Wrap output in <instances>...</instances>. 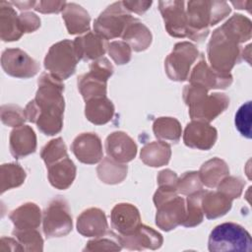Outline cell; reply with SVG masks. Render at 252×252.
I'll return each instance as SVG.
<instances>
[{"label": "cell", "instance_id": "6da1fadb", "mask_svg": "<svg viewBox=\"0 0 252 252\" xmlns=\"http://www.w3.org/2000/svg\"><path fill=\"white\" fill-rule=\"evenodd\" d=\"M35 96L26 108L27 120L34 123L43 134H58L63 127L65 100L63 81L50 73H42L37 81Z\"/></svg>", "mask_w": 252, "mask_h": 252}, {"label": "cell", "instance_id": "7a4b0ae2", "mask_svg": "<svg viewBox=\"0 0 252 252\" xmlns=\"http://www.w3.org/2000/svg\"><path fill=\"white\" fill-rule=\"evenodd\" d=\"M186 8L187 36L201 42L209 34V28L227 17L231 8L225 1H188Z\"/></svg>", "mask_w": 252, "mask_h": 252}, {"label": "cell", "instance_id": "3957f363", "mask_svg": "<svg viewBox=\"0 0 252 252\" xmlns=\"http://www.w3.org/2000/svg\"><path fill=\"white\" fill-rule=\"evenodd\" d=\"M204 87L189 83L183 89V100L189 107L192 120L211 122L221 114L229 105V98L221 93L208 94Z\"/></svg>", "mask_w": 252, "mask_h": 252}, {"label": "cell", "instance_id": "277c9868", "mask_svg": "<svg viewBox=\"0 0 252 252\" xmlns=\"http://www.w3.org/2000/svg\"><path fill=\"white\" fill-rule=\"evenodd\" d=\"M239 42L221 27L213 32L208 43L207 54L211 67L220 72L230 73L235 64L241 61Z\"/></svg>", "mask_w": 252, "mask_h": 252}, {"label": "cell", "instance_id": "5b68a950", "mask_svg": "<svg viewBox=\"0 0 252 252\" xmlns=\"http://www.w3.org/2000/svg\"><path fill=\"white\" fill-rule=\"evenodd\" d=\"M208 248L211 252H250L252 250V239L250 233L240 224L223 222L211 231Z\"/></svg>", "mask_w": 252, "mask_h": 252}, {"label": "cell", "instance_id": "8992f818", "mask_svg": "<svg viewBox=\"0 0 252 252\" xmlns=\"http://www.w3.org/2000/svg\"><path fill=\"white\" fill-rule=\"evenodd\" d=\"M79 61L74 42L64 39L54 43L49 48L44 57L43 64L48 73L63 81L75 73Z\"/></svg>", "mask_w": 252, "mask_h": 252}, {"label": "cell", "instance_id": "52a82bcc", "mask_svg": "<svg viewBox=\"0 0 252 252\" xmlns=\"http://www.w3.org/2000/svg\"><path fill=\"white\" fill-rule=\"evenodd\" d=\"M133 17L125 8L122 1L109 5L94 20V31L105 40L122 35L127 24Z\"/></svg>", "mask_w": 252, "mask_h": 252}, {"label": "cell", "instance_id": "ba28073f", "mask_svg": "<svg viewBox=\"0 0 252 252\" xmlns=\"http://www.w3.org/2000/svg\"><path fill=\"white\" fill-rule=\"evenodd\" d=\"M73 226L67 202L60 197L49 202L42 213V229L46 237L66 236Z\"/></svg>", "mask_w": 252, "mask_h": 252}, {"label": "cell", "instance_id": "9c48e42d", "mask_svg": "<svg viewBox=\"0 0 252 252\" xmlns=\"http://www.w3.org/2000/svg\"><path fill=\"white\" fill-rule=\"evenodd\" d=\"M198 56L199 50L193 43L189 41L176 43L164 61L166 75L170 80L176 82L188 80L191 67Z\"/></svg>", "mask_w": 252, "mask_h": 252}, {"label": "cell", "instance_id": "30bf717a", "mask_svg": "<svg viewBox=\"0 0 252 252\" xmlns=\"http://www.w3.org/2000/svg\"><path fill=\"white\" fill-rule=\"evenodd\" d=\"M1 66L6 74L21 79L35 76L40 66L36 60L20 48H8L2 52Z\"/></svg>", "mask_w": 252, "mask_h": 252}, {"label": "cell", "instance_id": "8fae6325", "mask_svg": "<svg viewBox=\"0 0 252 252\" xmlns=\"http://www.w3.org/2000/svg\"><path fill=\"white\" fill-rule=\"evenodd\" d=\"M188 80L191 84L200 85L208 91L214 89L224 90L231 85L232 76L230 73L220 72L209 66L201 54V58L191 71Z\"/></svg>", "mask_w": 252, "mask_h": 252}, {"label": "cell", "instance_id": "7c38bea8", "mask_svg": "<svg viewBox=\"0 0 252 252\" xmlns=\"http://www.w3.org/2000/svg\"><path fill=\"white\" fill-rule=\"evenodd\" d=\"M158 9L166 32L174 37L187 36V17L184 1H159Z\"/></svg>", "mask_w": 252, "mask_h": 252}, {"label": "cell", "instance_id": "4fadbf2b", "mask_svg": "<svg viewBox=\"0 0 252 252\" xmlns=\"http://www.w3.org/2000/svg\"><path fill=\"white\" fill-rule=\"evenodd\" d=\"M186 218V202L175 196L157 207L156 224L164 231H169L182 224Z\"/></svg>", "mask_w": 252, "mask_h": 252}, {"label": "cell", "instance_id": "5bb4252c", "mask_svg": "<svg viewBox=\"0 0 252 252\" xmlns=\"http://www.w3.org/2000/svg\"><path fill=\"white\" fill-rule=\"evenodd\" d=\"M218 131L207 122L192 120L184 129L183 142L192 149L208 151L216 144Z\"/></svg>", "mask_w": 252, "mask_h": 252}, {"label": "cell", "instance_id": "9a60e30c", "mask_svg": "<svg viewBox=\"0 0 252 252\" xmlns=\"http://www.w3.org/2000/svg\"><path fill=\"white\" fill-rule=\"evenodd\" d=\"M71 150L77 159L86 164H94L103 158L100 138L95 133H82L71 145Z\"/></svg>", "mask_w": 252, "mask_h": 252}, {"label": "cell", "instance_id": "2e32d148", "mask_svg": "<svg viewBox=\"0 0 252 252\" xmlns=\"http://www.w3.org/2000/svg\"><path fill=\"white\" fill-rule=\"evenodd\" d=\"M117 236L122 247L129 250H156L160 248L163 242L162 235L146 224H141L130 234Z\"/></svg>", "mask_w": 252, "mask_h": 252}, {"label": "cell", "instance_id": "e0dca14e", "mask_svg": "<svg viewBox=\"0 0 252 252\" xmlns=\"http://www.w3.org/2000/svg\"><path fill=\"white\" fill-rule=\"evenodd\" d=\"M105 152L107 157L120 163H127L137 155L135 141L125 132L115 131L109 134L105 140Z\"/></svg>", "mask_w": 252, "mask_h": 252}, {"label": "cell", "instance_id": "ac0fdd59", "mask_svg": "<svg viewBox=\"0 0 252 252\" xmlns=\"http://www.w3.org/2000/svg\"><path fill=\"white\" fill-rule=\"evenodd\" d=\"M111 226L120 235L134 232L142 223L139 210L132 204L119 203L110 213Z\"/></svg>", "mask_w": 252, "mask_h": 252}, {"label": "cell", "instance_id": "d6986e66", "mask_svg": "<svg viewBox=\"0 0 252 252\" xmlns=\"http://www.w3.org/2000/svg\"><path fill=\"white\" fill-rule=\"evenodd\" d=\"M108 223L104 212L98 208L85 210L77 219V230L86 237H98L107 232Z\"/></svg>", "mask_w": 252, "mask_h": 252}, {"label": "cell", "instance_id": "ffe728a7", "mask_svg": "<svg viewBox=\"0 0 252 252\" xmlns=\"http://www.w3.org/2000/svg\"><path fill=\"white\" fill-rule=\"evenodd\" d=\"M11 155L16 158H23L36 150V135L33 129L28 125L15 127L9 138Z\"/></svg>", "mask_w": 252, "mask_h": 252}, {"label": "cell", "instance_id": "44dd1931", "mask_svg": "<svg viewBox=\"0 0 252 252\" xmlns=\"http://www.w3.org/2000/svg\"><path fill=\"white\" fill-rule=\"evenodd\" d=\"M73 42L79 60H96L103 57L107 49L106 40L93 32L76 37Z\"/></svg>", "mask_w": 252, "mask_h": 252}, {"label": "cell", "instance_id": "7402d4cb", "mask_svg": "<svg viewBox=\"0 0 252 252\" xmlns=\"http://www.w3.org/2000/svg\"><path fill=\"white\" fill-rule=\"evenodd\" d=\"M47 167V176L50 184L59 190L68 189L76 177V165L74 162L66 157L54 163H51Z\"/></svg>", "mask_w": 252, "mask_h": 252}, {"label": "cell", "instance_id": "603a6c76", "mask_svg": "<svg viewBox=\"0 0 252 252\" xmlns=\"http://www.w3.org/2000/svg\"><path fill=\"white\" fill-rule=\"evenodd\" d=\"M121 37L123 41L127 42L137 52L146 50L151 45L153 39L151 31L136 18H132L129 21Z\"/></svg>", "mask_w": 252, "mask_h": 252}, {"label": "cell", "instance_id": "cb8c5ba5", "mask_svg": "<svg viewBox=\"0 0 252 252\" xmlns=\"http://www.w3.org/2000/svg\"><path fill=\"white\" fill-rule=\"evenodd\" d=\"M15 229H35L42 220V214L39 207L32 202L25 203L15 209L9 216Z\"/></svg>", "mask_w": 252, "mask_h": 252}, {"label": "cell", "instance_id": "d4e9b609", "mask_svg": "<svg viewBox=\"0 0 252 252\" xmlns=\"http://www.w3.org/2000/svg\"><path fill=\"white\" fill-rule=\"evenodd\" d=\"M67 31L70 34H81L90 32L91 17L87 10L76 3H67L62 12Z\"/></svg>", "mask_w": 252, "mask_h": 252}, {"label": "cell", "instance_id": "484cf974", "mask_svg": "<svg viewBox=\"0 0 252 252\" xmlns=\"http://www.w3.org/2000/svg\"><path fill=\"white\" fill-rule=\"evenodd\" d=\"M24 33L19 27L18 15L11 2H0V37L3 41H14Z\"/></svg>", "mask_w": 252, "mask_h": 252}, {"label": "cell", "instance_id": "4316f807", "mask_svg": "<svg viewBox=\"0 0 252 252\" xmlns=\"http://www.w3.org/2000/svg\"><path fill=\"white\" fill-rule=\"evenodd\" d=\"M114 105L107 96L95 97L86 101L85 115L94 125H103L109 122L114 115Z\"/></svg>", "mask_w": 252, "mask_h": 252}, {"label": "cell", "instance_id": "83f0119b", "mask_svg": "<svg viewBox=\"0 0 252 252\" xmlns=\"http://www.w3.org/2000/svg\"><path fill=\"white\" fill-rule=\"evenodd\" d=\"M202 210L207 219H218L224 216L232 206V200L220 191H204Z\"/></svg>", "mask_w": 252, "mask_h": 252}, {"label": "cell", "instance_id": "f1b7e54d", "mask_svg": "<svg viewBox=\"0 0 252 252\" xmlns=\"http://www.w3.org/2000/svg\"><path fill=\"white\" fill-rule=\"evenodd\" d=\"M171 157V148L168 143L155 141L146 144L140 153L141 160L152 167L166 165Z\"/></svg>", "mask_w": 252, "mask_h": 252}, {"label": "cell", "instance_id": "f546056e", "mask_svg": "<svg viewBox=\"0 0 252 252\" xmlns=\"http://www.w3.org/2000/svg\"><path fill=\"white\" fill-rule=\"evenodd\" d=\"M198 172L203 185L209 188H215L228 175L229 168L223 159L213 158L204 162Z\"/></svg>", "mask_w": 252, "mask_h": 252}, {"label": "cell", "instance_id": "4dcf8cb0", "mask_svg": "<svg viewBox=\"0 0 252 252\" xmlns=\"http://www.w3.org/2000/svg\"><path fill=\"white\" fill-rule=\"evenodd\" d=\"M107 80L89 71L78 78V89L85 101L92 98L106 96Z\"/></svg>", "mask_w": 252, "mask_h": 252}, {"label": "cell", "instance_id": "1f68e13d", "mask_svg": "<svg viewBox=\"0 0 252 252\" xmlns=\"http://www.w3.org/2000/svg\"><path fill=\"white\" fill-rule=\"evenodd\" d=\"M128 166L125 163L115 161L109 157L103 158L96 167L98 178L106 184H118L127 176Z\"/></svg>", "mask_w": 252, "mask_h": 252}, {"label": "cell", "instance_id": "d6a6232c", "mask_svg": "<svg viewBox=\"0 0 252 252\" xmlns=\"http://www.w3.org/2000/svg\"><path fill=\"white\" fill-rule=\"evenodd\" d=\"M153 131L158 141L177 143L182 134L179 121L174 117H158L153 123Z\"/></svg>", "mask_w": 252, "mask_h": 252}, {"label": "cell", "instance_id": "836d02e7", "mask_svg": "<svg viewBox=\"0 0 252 252\" xmlns=\"http://www.w3.org/2000/svg\"><path fill=\"white\" fill-rule=\"evenodd\" d=\"M228 34L234 37L239 43L248 41L252 35L251 21L241 15L234 14L224 24L220 26Z\"/></svg>", "mask_w": 252, "mask_h": 252}, {"label": "cell", "instance_id": "e575fe53", "mask_svg": "<svg viewBox=\"0 0 252 252\" xmlns=\"http://www.w3.org/2000/svg\"><path fill=\"white\" fill-rule=\"evenodd\" d=\"M27 177L26 170L18 163H4L0 168V191H5L21 186Z\"/></svg>", "mask_w": 252, "mask_h": 252}, {"label": "cell", "instance_id": "d590c367", "mask_svg": "<svg viewBox=\"0 0 252 252\" xmlns=\"http://www.w3.org/2000/svg\"><path fill=\"white\" fill-rule=\"evenodd\" d=\"M204 190H200L196 193L188 195L186 199V218L182 223L185 227H194L199 225L204 219V213L202 210V197Z\"/></svg>", "mask_w": 252, "mask_h": 252}, {"label": "cell", "instance_id": "8d00e7d4", "mask_svg": "<svg viewBox=\"0 0 252 252\" xmlns=\"http://www.w3.org/2000/svg\"><path fill=\"white\" fill-rule=\"evenodd\" d=\"M13 235L22 245L24 251L40 252L43 250V239L37 229H15Z\"/></svg>", "mask_w": 252, "mask_h": 252}, {"label": "cell", "instance_id": "74e56055", "mask_svg": "<svg viewBox=\"0 0 252 252\" xmlns=\"http://www.w3.org/2000/svg\"><path fill=\"white\" fill-rule=\"evenodd\" d=\"M40 157L45 162L46 166L68 157L67 148L63 139L61 137H58L56 139L50 140L41 149Z\"/></svg>", "mask_w": 252, "mask_h": 252}, {"label": "cell", "instance_id": "f35d334b", "mask_svg": "<svg viewBox=\"0 0 252 252\" xmlns=\"http://www.w3.org/2000/svg\"><path fill=\"white\" fill-rule=\"evenodd\" d=\"M122 248L117 234L110 231L90 240L84 251H120Z\"/></svg>", "mask_w": 252, "mask_h": 252}, {"label": "cell", "instance_id": "ab89813d", "mask_svg": "<svg viewBox=\"0 0 252 252\" xmlns=\"http://www.w3.org/2000/svg\"><path fill=\"white\" fill-rule=\"evenodd\" d=\"M1 121L11 127H18L24 125L27 120L25 109L16 104H5L0 108Z\"/></svg>", "mask_w": 252, "mask_h": 252}, {"label": "cell", "instance_id": "60d3db41", "mask_svg": "<svg viewBox=\"0 0 252 252\" xmlns=\"http://www.w3.org/2000/svg\"><path fill=\"white\" fill-rule=\"evenodd\" d=\"M202 188L203 183L197 171H187L178 177L177 192L182 195H191L202 190Z\"/></svg>", "mask_w": 252, "mask_h": 252}, {"label": "cell", "instance_id": "b9f144b4", "mask_svg": "<svg viewBox=\"0 0 252 252\" xmlns=\"http://www.w3.org/2000/svg\"><path fill=\"white\" fill-rule=\"evenodd\" d=\"M106 51L117 65L127 64L132 55V48L123 40H114L107 43Z\"/></svg>", "mask_w": 252, "mask_h": 252}, {"label": "cell", "instance_id": "7bdbcfd3", "mask_svg": "<svg viewBox=\"0 0 252 252\" xmlns=\"http://www.w3.org/2000/svg\"><path fill=\"white\" fill-rule=\"evenodd\" d=\"M235 127L238 132L245 138H251V101H247L242 104L234 118Z\"/></svg>", "mask_w": 252, "mask_h": 252}, {"label": "cell", "instance_id": "ee69618b", "mask_svg": "<svg viewBox=\"0 0 252 252\" xmlns=\"http://www.w3.org/2000/svg\"><path fill=\"white\" fill-rule=\"evenodd\" d=\"M245 182L240 178L236 176H225L217 186L218 191L228 197L230 200H234L238 197H240L243 188H244Z\"/></svg>", "mask_w": 252, "mask_h": 252}, {"label": "cell", "instance_id": "f6af8a7d", "mask_svg": "<svg viewBox=\"0 0 252 252\" xmlns=\"http://www.w3.org/2000/svg\"><path fill=\"white\" fill-rule=\"evenodd\" d=\"M19 27L23 33L32 32L40 27V19L32 12H24L18 16Z\"/></svg>", "mask_w": 252, "mask_h": 252}, {"label": "cell", "instance_id": "bcb514c9", "mask_svg": "<svg viewBox=\"0 0 252 252\" xmlns=\"http://www.w3.org/2000/svg\"><path fill=\"white\" fill-rule=\"evenodd\" d=\"M90 71L105 80H108L113 74V66L107 58L101 57L91 63Z\"/></svg>", "mask_w": 252, "mask_h": 252}, {"label": "cell", "instance_id": "7dc6e473", "mask_svg": "<svg viewBox=\"0 0 252 252\" xmlns=\"http://www.w3.org/2000/svg\"><path fill=\"white\" fill-rule=\"evenodd\" d=\"M67 2L65 1H37L34 6V10L42 14L59 13L63 12Z\"/></svg>", "mask_w": 252, "mask_h": 252}, {"label": "cell", "instance_id": "c3c4849f", "mask_svg": "<svg viewBox=\"0 0 252 252\" xmlns=\"http://www.w3.org/2000/svg\"><path fill=\"white\" fill-rule=\"evenodd\" d=\"M157 179H158V186L164 185V186H172V187L177 188L178 176L171 169H163V170L159 171Z\"/></svg>", "mask_w": 252, "mask_h": 252}, {"label": "cell", "instance_id": "681fc988", "mask_svg": "<svg viewBox=\"0 0 252 252\" xmlns=\"http://www.w3.org/2000/svg\"><path fill=\"white\" fill-rule=\"evenodd\" d=\"M125 8L131 13H136L138 15L144 14L152 5V1H122Z\"/></svg>", "mask_w": 252, "mask_h": 252}, {"label": "cell", "instance_id": "f907efd6", "mask_svg": "<svg viewBox=\"0 0 252 252\" xmlns=\"http://www.w3.org/2000/svg\"><path fill=\"white\" fill-rule=\"evenodd\" d=\"M0 251H24V249L17 239L3 236L0 240Z\"/></svg>", "mask_w": 252, "mask_h": 252}, {"label": "cell", "instance_id": "816d5d0a", "mask_svg": "<svg viewBox=\"0 0 252 252\" xmlns=\"http://www.w3.org/2000/svg\"><path fill=\"white\" fill-rule=\"evenodd\" d=\"M36 1H13L11 2L12 5H15L18 7V9L20 10H29L31 8L34 9Z\"/></svg>", "mask_w": 252, "mask_h": 252}, {"label": "cell", "instance_id": "f5cc1de1", "mask_svg": "<svg viewBox=\"0 0 252 252\" xmlns=\"http://www.w3.org/2000/svg\"><path fill=\"white\" fill-rule=\"evenodd\" d=\"M234 7H236L237 9H246L248 11H250V5L252 4L251 1H239V2H234V1H231L230 2Z\"/></svg>", "mask_w": 252, "mask_h": 252}, {"label": "cell", "instance_id": "db71d44e", "mask_svg": "<svg viewBox=\"0 0 252 252\" xmlns=\"http://www.w3.org/2000/svg\"><path fill=\"white\" fill-rule=\"evenodd\" d=\"M250 47H251V44L247 45L245 49L242 50V53H241V59H244L246 60L249 64H250Z\"/></svg>", "mask_w": 252, "mask_h": 252}]
</instances>
